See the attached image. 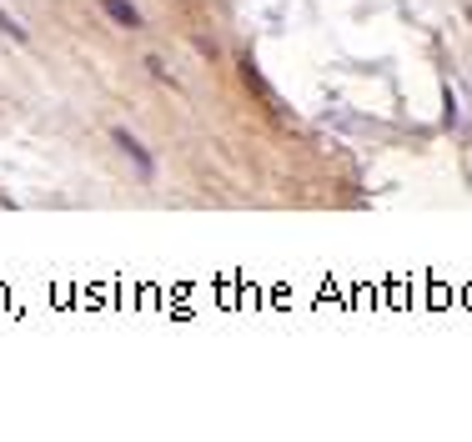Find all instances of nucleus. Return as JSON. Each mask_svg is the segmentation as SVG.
<instances>
[{"mask_svg": "<svg viewBox=\"0 0 472 442\" xmlns=\"http://www.w3.org/2000/svg\"><path fill=\"white\" fill-rule=\"evenodd\" d=\"M111 141H116V146H121L126 156H131V161H136V171H141V177H151V156L141 152V141H131L126 131H111Z\"/></svg>", "mask_w": 472, "mask_h": 442, "instance_id": "obj_1", "label": "nucleus"}, {"mask_svg": "<svg viewBox=\"0 0 472 442\" xmlns=\"http://www.w3.org/2000/svg\"><path fill=\"white\" fill-rule=\"evenodd\" d=\"M101 11H106V15H111L116 26H126V30H136V21H141V15H136V11H131L126 0H101Z\"/></svg>", "mask_w": 472, "mask_h": 442, "instance_id": "obj_2", "label": "nucleus"}, {"mask_svg": "<svg viewBox=\"0 0 472 442\" xmlns=\"http://www.w3.org/2000/svg\"><path fill=\"white\" fill-rule=\"evenodd\" d=\"M0 30H5V36L11 40H26V30H21V21H11V15L0 11Z\"/></svg>", "mask_w": 472, "mask_h": 442, "instance_id": "obj_3", "label": "nucleus"}]
</instances>
